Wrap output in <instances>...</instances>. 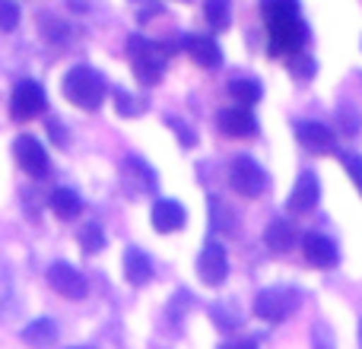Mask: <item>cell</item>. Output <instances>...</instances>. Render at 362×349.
Instances as JSON below:
<instances>
[{
    "mask_svg": "<svg viewBox=\"0 0 362 349\" xmlns=\"http://www.w3.org/2000/svg\"><path fill=\"white\" fill-rule=\"evenodd\" d=\"M13 153H16V162L29 178H48L51 174V159H48V150L38 143L35 137L23 134V137L13 140Z\"/></svg>",
    "mask_w": 362,
    "mask_h": 349,
    "instance_id": "cell-7",
    "label": "cell"
},
{
    "mask_svg": "<svg viewBox=\"0 0 362 349\" xmlns=\"http://www.w3.org/2000/svg\"><path fill=\"white\" fill-rule=\"evenodd\" d=\"M45 276H48V286L57 295H64V299H86V292H89L86 276L76 267H70V264H51Z\"/></svg>",
    "mask_w": 362,
    "mask_h": 349,
    "instance_id": "cell-8",
    "label": "cell"
},
{
    "mask_svg": "<svg viewBox=\"0 0 362 349\" xmlns=\"http://www.w3.org/2000/svg\"><path fill=\"white\" fill-rule=\"evenodd\" d=\"M264 244H267L274 254H286L296 244V229L286 219H274V223L267 225V232H264Z\"/></svg>",
    "mask_w": 362,
    "mask_h": 349,
    "instance_id": "cell-17",
    "label": "cell"
},
{
    "mask_svg": "<svg viewBox=\"0 0 362 349\" xmlns=\"http://www.w3.org/2000/svg\"><path fill=\"white\" fill-rule=\"evenodd\" d=\"M229 187L242 197H261L267 191V172L255 162L251 156H238L232 159V169H229Z\"/></svg>",
    "mask_w": 362,
    "mask_h": 349,
    "instance_id": "cell-5",
    "label": "cell"
},
{
    "mask_svg": "<svg viewBox=\"0 0 362 349\" xmlns=\"http://www.w3.org/2000/svg\"><path fill=\"white\" fill-rule=\"evenodd\" d=\"M264 23H267L270 51L274 54H296L305 42V23L299 16L296 0H264Z\"/></svg>",
    "mask_w": 362,
    "mask_h": 349,
    "instance_id": "cell-1",
    "label": "cell"
},
{
    "mask_svg": "<svg viewBox=\"0 0 362 349\" xmlns=\"http://www.w3.org/2000/svg\"><path fill=\"white\" fill-rule=\"evenodd\" d=\"M359 346H362V321H359Z\"/></svg>",
    "mask_w": 362,
    "mask_h": 349,
    "instance_id": "cell-30",
    "label": "cell"
},
{
    "mask_svg": "<svg viewBox=\"0 0 362 349\" xmlns=\"http://www.w3.org/2000/svg\"><path fill=\"white\" fill-rule=\"evenodd\" d=\"M124 276L131 286H144V283L153 280V261L140 248H127L124 251Z\"/></svg>",
    "mask_w": 362,
    "mask_h": 349,
    "instance_id": "cell-16",
    "label": "cell"
},
{
    "mask_svg": "<svg viewBox=\"0 0 362 349\" xmlns=\"http://www.w3.org/2000/svg\"><path fill=\"white\" fill-rule=\"evenodd\" d=\"M45 105H48V99H45L42 83L23 80V83H16V89H13V95H10V118L32 121L45 112Z\"/></svg>",
    "mask_w": 362,
    "mask_h": 349,
    "instance_id": "cell-6",
    "label": "cell"
},
{
    "mask_svg": "<svg viewBox=\"0 0 362 349\" xmlns=\"http://www.w3.org/2000/svg\"><path fill=\"white\" fill-rule=\"evenodd\" d=\"M289 70H293L299 80H308V76L315 73V61L312 57H293V61H289Z\"/></svg>",
    "mask_w": 362,
    "mask_h": 349,
    "instance_id": "cell-25",
    "label": "cell"
},
{
    "mask_svg": "<svg viewBox=\"0 0 362 349\" xmlns=\"http://www.w3.org/2000/svg\"><path fill=\"white\" fill-rule=\"evenodd\" d=\"M127 57H131L134 76H137L144 86H156L165 73V57H169V51L144 35H131L127 38Z\"/></svg>",
    "mask_w": 362,
    "mask_h": 349,
    "instance_id": "cell-3",
    "label": "cell"
},
{
    "mask_svg": "<svg viewBox=\"0 0 362 349\" xmlns=\"http://www.w3.org/2000/svg\"><path fill=\"white\" fill-rule=\"evenodd\" d=\"M296 308H299V292H296V289H286V286L264 289V292L255 299V314L261 321H270V324L286 321Z\"/></svg>",
    "mask_w": 362,
    "mask_h": 349,
    "instance_id": "cell-4",
    "label": "cell"
},
{
    "mask_svg": "<svg viewBox=\"0 0 362 349\" xmlns=\"http://www.w3.org/2000/svg\"><path fill=\"white\" fill-rule=\"evenodd\" d=\"M318 349H331V333H327V331H325V343H321Z\"/></svg>",
    "mask_w": 362,
    "mask_h": 349,
    "instance_id": "cell-29",
    "label": "cell"
},
{
    "mask_svg": "<svg viewBox=\"0 0 362 349\" xmlns=\"http://www.w3.org/2000/svg\"><path fill=\"white\" fill-rule=\"evenodd\" d=\"M219 131L229 134V137H255L257 134V121L251 114V108H229V112L219 114Z\"/></svg>",
    "mask_w": 362,
    "mask_h": 349,
    "instance_id": "cell-15",
    "label": "cell"
},
{
    "mask_svg": "<svg viewBox=\"0 0 362 349\" xmlns=\"http://www.w3.org/2000/svg\"><path fill=\"white\" fill-rule=\"evenodd\" d=\"M185 51H187V57L204 70H216L219 64H223V51H219V45L213 42L210 35H187Z\"/></svg>",
    "mask_w": 362,
    "mask_h": 349,
    "instance_id": "cell-13",
    "label": "cell"
},
{
    "mask_svg": "<svg viewBox=\"0 0 362 349\" xmlns=\"http://www.w3.org/2000/svg\"><path fill=\"white\" fill-rule=\"evenodd\" d=\"M197 276L206 286H219L229 276V257H226V248L219 242H206V248L200 251L197 257Z\"/></svg>",
    "mask_w": 362,
    "mask_h": 349,
    "instance_id": "cell-9",
    "label": "cell"
},
{
    "mask_svg": "<svg viewBox=\"0 0 362 349\" xmlns=\"http://www.w3.org/2000/svg\"><path fill=\"white\" fill-rule=\"evenodd\" d=\"M185 223H187V213L175 200H159V203L153 206V229L163 232V235L185 229Z\"/></svg>",
    "mask_w": 362,
    "mask_h": 349,
    "instance_id": "cell-14",
    "label": "cell"
},
{
    "mask_svg": "<svg viewBox=\"0 0 362 349\" xmlns=\"http://www.w3.org/2000/svg\"><path fill=\"white\" fill-rule=\"evenodd\" d=\"M48 206H51V213L61 219H76L83 213V200L76 197V191H70V187H57L48 197Z\"/></svg>",
    "mask_w": 362,
    "mask_h": 349,
    "instance_id": "cell-18",
    "label": "cell"
},
{
    "mask_svg": "<svg viewBox=\"0 0 362 349\" xmlns=\"http://www.w3.org/2000/svg\"><path fill=\"white\" fill-rule=\"evenodd\" d=\"M105 76L99 70H93L89 64H76L67 76H64V95L70 105L83 108V112H95L105 102Z\"/></svg>",
    "mask_w": 362,
    "mask_h": 349,
    "instance_id": "cell-2",
    "label": "cell"
},
{
    "mask_svg": "<svg viewBox=\"0 0 362 349\" xmlns=\"http://www.w3.org/2000/svg\"><path fill=\"white\" fill-rule=\"evenodd\" d=\"M302 254H305V261L312 264V267H318V270H334L337 267V261H340L337 244H334L327 235H318V232L302 235Z\"/></svg>",
    "mask_w": 362,
    "mask_h": 349,
    "instance_id": "cell-11",
    "label": "cell"
},
{
    "mask_svg": "<svg viewBox=\"0 0 362 349\" xmlns=\"http://www.w3.org/2000/svg\"><path fill=\"white\" fill-rule=\"evenodd\" d=\"M219 349H257L255 343H223Z\"/></svg>",
    "mask_w": 362,
    "mask_h": 349,
    "instance_id": "cell-28",
    "label": "cell"
},
{
    "mask_svg": "<svg viewBox=\"0 0 362 349\" xmlns=\"http://www.w3.org/2000/svg\"><path fill=\"white\" fill-rule=\"evenodd\" d=\"M296 137H299V143L305 146L308 153H318V156H327V153H334V146H337L334 131L318 124V121H299V124H296Z\"/></svg>",
    "mask_w": 362,
    "mask_h": 349,
    "instance_id": "cell-12",
    "label": "cell"
},
{
    "mask_svg": "<svg viewBox=\"0 0 362 349\" xmlns=\"http://www.w3.org/2000/svg\"><path fill=\"white\" fill-rule=\"evenodd\" d=\"M204 13H206V23H210L213 32L229 29V19H232V4L229 0H206Z\"/></svg>",
    "mask_w": 362,
    "mask_h": 349,
    "instance_id": "cell-21",
    "label": "cell"
},
{
    "mask_svg": "<svg viewBox=\"0 0 362 349\" xmlns=\"http://www.w3.org/2000/svg\"><path fill=\"white\" fill-rule=\"evenodd\" d=\"M80 244L86 254H95V251L105 248V232L99 229V223H86L80 229Z\"/></svg>",
    "mask_w": 362,
    "mask_h": 349,
    "instance_id": "cell-22",
    "label": "cell"
},
{
    "mask_svg": "<svg viewBox=\"0 0 362 349\" xmlns=\"http://www.w3.org/2000/svg\"><path fill=\"white\" fill-rule=\"evenodd\" d=\"M23 340L29 343L32 349H48L51 343L57 340V327L51 318H38L32 321L29 327H23Z\"/></svg>",
    "mask_w": 362,
    "mask_h": 349,
    "instance_id": "cell-19",
    "label": "cell"
},
{
    "mask_svg": "<svg viewBox=\"0 0 362 349\" xmlns=\"http://www.w3.org/2000/svg\"><path fill=\"white\" fill-rule=\"evenodd\" d=\"M48 131L54 134V140H57V146H67V134H64V127L57 124L54 118H48Z\"/></svg>",
    "mask_w": 362,
    "mask_h": 349,
    "instance_id": "cell-27",
    "label": "cell"
},
{
    "mask_svg": "<svg viewBox=\"0 0 362 349\" xmlns=\"http://www.w3.org/2000/svg\"><path fill=\"white\" fill-rule=\"evenodd\" d=\"M229 95L238 102L242 108H251L261 102V86L255 80H232L229 83Z\"/></svg>",
    "mask_w": 362,
    "mask_h": 349,
    "instance_id": "cell-20",
    "label": "cell"
},
{
    "mask_svg": "<svg viewBox=\"0 0 362 349\" xmlns=\"http://www.w3.org/2000/svg\"><path fill=\"white\" fill-rule=\"evenodd\" d=\"M115 105H118V112L124 114V118H131V114H137L140 108H144V105H140V102H134L127 93H118V99H115Z\"/></svg>",
    "mask_w": 362,
    "mask_h": 349,
    "instance_id": "cell-26",
    "label": "cell"
},
{
    "mask_svg": "<svg viewBox=\"0 0 362 349\" xmlns=\"http://www.w3.org/2000/svg\"><path fill=\"white\" fill-rule=\"evenodd\" d=\"M340 165L346 169V174H350L353 184H356V191L362 194V159L356 153H340Z\"/></svg>",
    "mask_w": 362,
    "mask_h": 349,
    "instance_id": "cell-23",
    "label": "cell"
},
{
    "mask_svg": "<svg viewBox=\"0 0 362 349\" xmlns=\"http://www.w3.org/2000/svg\"><path fill=\"white\" fill-rule=\"evenodd\" d=\"M318 200H321V184H318V178H315V172H302L299 178H296L293 194H289V200H286V210L293 213V216H305V213H312L315 206H318Z\"/></svg>",
    "mask_w": 362,
    "mask_h": 349,
    "instance_id": "cell-10",
    "label": "cell"
},
{
    "mask_svg": "<svg viewBox=\"0 0 362 349\" xmlns=\"http://www.w3.org/2000/svg\"><path fill=\"white\" fill-rule=\"evenodd\" d=\"M19 25V6L13 0H0V29L13 32Z\"/></svg>",
    "mask_w": 362,
    "mask_h": 349,
    "instance_id": "cell-24",
    "label": "cell"
},
{
    "mask_svg": "<svg viewBox=\"0 0 362 349\" xmlns=\"http://www.w3.org/2000/svg\"><path fill=\"white\" fill-rule=\"evenodd\" d=\"M76 349H83V346H76Z\"/></svg>",
    "mask_w": 362,
    "mask_h": 349,
    "instance_id": "cell-31",
    "label": "cell"
}]
</instances>
